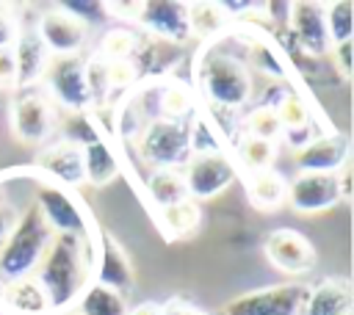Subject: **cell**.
I'll use <instances>...</instances> for the list:
<instances>
[{
	"mask_svg": "<svg viewBox=\"0 0 354 315\" xmlns=\"http://www.w3.org/2000/svg\"><path fill=\"white\" fill-rule=\"evenodd\" d=\"M66 14H72L75 19H80L86 28L88 25H102L111 19V11H108V3H83V0H69L61 6Z\"/></svg>",
	"mask_w": 354,
	"mask_h": 315,
	"instance_id": "obj_35",
	"label": "cell"
},
{
	"mask_svg": "<svg viewBox=\"0 0 354 315\" xmlns=\"http://www.w3.org/2000/svg\"><path fill=\"white\" fill-rule=\"evenodd\" d=\"M144 41L141 30H130V28H111L102 33L100 39V52L97 58L102 61H133V55L138 52Z\"/></svg>",
	"mask_w": 354,
	"mask_h": 315,
	"instance_id": "obj_26",
	"label": "cell"
},
{
	"mask_svg": "<svg viewBox=\"0 0 354 315\" xmlns=\"http://www.w3.org/2000/svg\"><path fill=\"white\" fill-rule=\"evenodd\" d=\"M160 315H205V312L185 298H169L166 304H160Z\"/></svg>",
	"mask_w": 354,
	"mask_h": 315,
	"instance_id": "obj_41",
	"label": "cell"
},
{
	"mask_svg": "<svg viewBox=\"0 0 354 315\" xmlns=\"http://www.w3.org/2000/svg\"><path fill=\"white\" fill-rule=\"evenodd\" d=\"M33 207L41 213L44 224L53 229V235H80L94 238V224L86 210V204L66 188L53 182H39Z\"/></svg>",
	"mask_w": 354,
	"mask_h": 315,
	"instance_id": "obj_5",
	"label": "cell"
},
{
	"mask_svg": "<svg viewBox=\"0 0 354 315\" xmlns=\"http://www.w3.org/2000/svg\"><path fill=\"white\" fill-rule=\"evenodd\" d=\"M337 191H340V202H348L351 199V163H343L337 171Z\"/></svg>",
	"mask_w": 354,
	"mask_h": 315,
	"instance_id": "obj_42",
	"label": "cell"
},
{
	"mask_svg": "<svg viewBox=\"0 0 354 315\" xmlns=\"http://www.w3.org/2000/svg\"><path fill=\"white\" fill-rule=\"evenodd\" d=\"M80 149H83V174L88 185L102 188L119 177V158L113 146H108V141H94Z\"/></svg>",
	"mask_w": 354,
	"mask_h": 315,
	"instance_id": "obj_23",
	"label": "cell"
},
{
	"mask_svg": "<svg viewBox=\"0 0 354 315\" xmlns=\"http://www.w3.org/2000/svg\"><path fill=\"white\" fill-rule=\"evenodd\" d=\"M41 174H47L53 180V185H61L66 191L77 188L86 182V174H83V149L77 144H69V141H58L47 149H41L36 155V163H33Z\"/></svg>",
	"mask_w": 354,
	"mask_h": 315,
	"instance_id": "obj_16",
	"label": "cell"
},
{
	"mask_svg": "<svg viewBox=\"0 0 354 315\" xmlns=\"http://www.w3.org/2000/svg\"><path fill=\"white\" fill-rule=\"evenodd\" d=\"M307 296V282L266 285L241 293L224 304V315H299Z\"/></svg>",
	"mask_w": 354,
	"mask_h": 315,
	"instance_id": "obj_6",
	"label": "cell"
},
{
	"mask_svg": "<svg viewBox=\"0 0 354 315\" xmlns=\"http://www.w3.org/2000/svg\"><path fill=\"white\" fill-rule=\"evenodd\" d=\"M351 47H354L351 39L348 41H340V44H332V64L337 66V72H340L343 80L351 77Z\"/></svg>",
	"mask_w": 354,
	"mask_h": 315,
	"instance_id": "obj_38",
	"label": "cell"
},
{
	"mask_svg": "<svg viewBox=\"0 0 354 315\" xmlns=\"http://www.w3.org/2000/svg\"><path fill=\"white\" fill-rule=\"evenodd\" d=\"M136 25L147 30L155 39L180 44L191 39V25H188V3L180 0H147L138 6Z\"/></svg>",
	"mask_w": 354,
	"mask_h": 315,
	"instance_id": "obj_11",
	"label": "cell"
},
{
	"mask_svg": "<svg viewBox=\"0 0 354 315\" xmlns=\"http://www.w3.org/2000/svg\"><path fill=\"white\" fill-rule=\"evenodd\" d=\"M196 86L207 105L238 111L252 99L254 80L246 66V61L230 50H224L218 41H205V47L196 52Z\"/></svg>",
	"mask_w": 354,
	"mask_h": 315,
	"instance_id": "obj_2",
	"label": "cell"
},
{
	"mask_svg": "<svg viewBox=\"0 0 354 315\" xmlns=\"http://www.w3.org/2000/svg\"><path fill=\"white\" fill-rule=\"evenodd\" d=\"M285 202L296 213H324L340 204V191H337V177L335 174H321V171H299L285 191Z\"/></svg>",
	"mask_w": 354,
	"mask_h": 315,
	"instance_id": "obj_12",
	"label": "cell"
},
{
	"mask_svg": "<svg viewBox=\"0 0 354 315\" xmlns=\"http://www.w3.org/2000/svg\"><path fill=\"white\" fill-rule=\"evenodd\" d=\"M86 61L80 55H64V58H53L44 80L47 88L53 94V99L66 108L69 113H80L91 108V94L86 86Z\"/></svg>",
	"mask_w": 354,
	"mask_h": 315,
	"instance_id": "obj_8",
	"label": "cell"
},
{
	"mask_svg": "<svg viewBox=\"0 0 354 315\" xmlns=\"http://www.w3.org/2000/svg\"><path fill=\"white\" fill-rule=\"evenodd\" d=\"M274 113H277V119H279V124H282V133L313 124V122H310V108H307V102H304L299 94H293L290 88H288L285 97L274 105Z\"/></svg>",
	"mask_w": 354,
	"mask_h": 315,
	"instance_id": "obj_32",
	"label": "cell"
},
{
	"mask_svg": "<svg viewBox=\"0 0 354 315\" xmlns=\"http://www.w3.org/2000/svg\"><path fill=\"white\" fill-rule=\"evenodd\" d=\"M36 33L44 41L47 52L53 58H64V55H77L88 39V28L75 19L72 14H66L61 6L50 8L39 17L36 22Z\"/></svg>",
	"mask_w": 354,
	"mask_h": 315,
	"instance_id": "obj_13",
	"label": "cell"
},
{
	"mask_svg": "<svg viewBox=\"0 0 354 315\" xmlns=\"http://www.w3.org/2000/svg\"><path fill=\"white\" fill-rule=\"evenodd\" d=\"M91 282L111 287L116 293H127L136 282L133 265L127 251L108 235V232H97L94 238V271H91Z\"/></svg>",
	"mask_w": 354,
	"mask_h": 315,
	"instance_id": "obj_14",
	"label": "cell"
},
{
	"mask_svg": "<svg viewBox=\"0 0 354 315\" xmlns=\"http://www.w3.org/2000/svg\"><path fill=\"white\" fill-rule=\"evenodd\" d=\"M0 307L6 315H53L47 296L33 276L0 285Z\"/></svg>",
	"mask_w": 354,
	"mask_h": 315,
	"instance_id": "obj_20",
	"label": "cell"
},
{
	"mask_svg": "<svg viewBox=\"0 0 354 315\" xmlns=\"http://www.w3.org/2000/svg\"><path fill=\"white\" fill-rule=\"evenodd\" d=\"M144 196L147 202L155 207V210H163V207H171V204H180L188 199V191H185V182H183V174L174 171V169H158V171H149V177L144 180Z\"/></svg>",
	"mask_w": 354,
	"mask_h": 315,
	"instance_id": "obj_22",
	"label": "cell"
},
{
	"mask_svg": "<svg viewBox=\"0 0 354 315\" xmlns=\"http://www.w3.org/2000/svg\"><path fill=\"white\" fill-rule=\"evenodd\" d=\"M0 315H6V309H3V307H0Z\"/></svg>",
	"mask_w": 354,
	"mask_h": 315,
	"instance_id": "obj_45",
	"label": "cell"
},
{
	"mask_svg": "<svg viewBox=\"0 0 354 315\" xmlns=\"http://www.w3.org/2000/svg\"><path fill=\"white\" fill-rule=\"evenodd\" d=\"M263 251H266V257L274 268H279L282 274H290V276H304L318 262L315 246L299 229H290V227L271 229L266 235Z\"/></svg>",
	"mask_w": 354,
	"mask_h": 315,
	"instance_id": "obj_9",
	"label": "cell"
},
{
	"mask_svg": "<svg viewBox=\"0 0 354 315\" xmlns=\"http://www.w3.org/2000/svg\"><path fill=\"white\" fill-rule=\"evenodd\" d=\"M354 287L348 276H324L307 285V296L299 315H351Z\"/></svg>",
	"mask_w": 354,
	"mask_h": 315,
	"instance_id": "obj_17",
	"label": "cell"
},
{
	"mask_svg": "<svg viewBox=\"0 0 354 315\" xmlns=\"http://www.w3.org/2000/svg\"><path fill=\"white\" fill-rule=\"evenodd\" d=\"M108 64V83L111 88H124L133 80H138V72L133 66V61H105Z\"/></svg>",
	"mask_w": 354,
	"mask_h": 315,
	"instance_id": "obj_36",
	"label": "cell"
},
{
	"mask_svg": "<svg viewBox=\"0 0 354 315\" xmlns=\"http://www.w3.org/2000/svg\"><path fill=\"white\" fill-rule=\"evenodd\" d=\"M199 221H202V210L191 199L158 210V227L166 238H188L191 232H196Z\"/></svg>",
	"mask_w": 354,
	"mask_h": 315,
	"instance_id": "obj_24",
	"label": "cell"
},
{
	"mask_svg": "<svg viewBox=\"0 0 354 315\" xmlns=\"http://www.w3.org/2000/svg\"><path fill=\"white\" fill-rule=\"evenodd\" d=\"M58 315H80L77 309H66V312H58Z\"/></svg>",
	"mask_w": 354,
	"mask_h": 315,
	"instance_id": "obj_44",
	"label": "cell"
},
{
	"mask_svg": "<svg viewBox=\"0 0 354 315\" xmlns=\"http://www.w3.org/2000/svg\"><path fill=\"white\" fill-rule=\"evenodd\" d=\"M136 155L152 171H158V169L180 171L191 160L188 124L185 122H171V119L147 122L144 130L136 135Z\"/></svg>",
	"mask_w": 354,
	"mask_h": 315,
	"instance_id": "obj_4",
	"label": "cell"
},
{
	"mask_svg": "<svg viewBox=\"0 0 354 315\" xmlns=\"http://www.w3.org/2000/svg\"><path fill=\"white\" fill-rule=\"evenodd\" d=\"M188 25L191 36L213 39L224 25V11L218 8V3H188Z\"/></svg>",
	"mask_w": 354,
	"mask_h": 315,
	"instance_id": "obj_31",
	"label": "cell"
},
{
	"mask_svg": "<svg viewBox=\"0 0 354 315\" xmlns=\"http://www.w3.org/2000/svg\"><path fill=\"white\" fill-rule=\"evenodd\" d=\"M241 133H243V135H252V138H260V141L277 144V138H282V124H279L274 108L257 105V108H252V111L243 116Z\"/></svg>",
	"mask_w": 354,
	"mask_h": 315,
	"instance_id": "obj_29",
	"label": "cell"
},
{
	"mask_svg": "<svg viewBox=\"0 0 354 315\" xmlns=\"http://www.w3.org/2000/svg\"><path fill=\"white\" fill-rule=\"evenodd\" d=\"M17 86V66H14V52L11 47L0 50V88H14Z\"/></svg>",
	"mask_w": 354,
	"mask_h": 315,
	"instance_id": "obj_40",
	"label": "cell"
},
{
	"mask_svg": "<svg viewBox=\"0 0 354 315\" xmlns=\"http://www.w3.org/2000/svg\"><path fill=\"white\" fill-rule=\"evenodd\" d=\"M324 25H326L329 44L348 41L354 33V6L348 0H335L324 6Z\"/></svg>",
	"mask_w": 354,
	"mask_h": 315,
	"instance_id": "obj_28",
	"label": "cell"
},
{
	"mask_svg": "<svg viewBox=\"0 0 354 315\" xmlns=\"http://www.w3.org/2000/svg\"><path fill=\"white\" fill-rule=\"evenodd\" d=\"M127 315H160V304H155V301H144V304L127 309Z\"/></svg>",
	"mask_w": 354,
	"mask_h": 315,
	"instance_id": "obj_43",
	"label": "cell"
},
{
	"mask_svg": "<svg viewBox=\"0 0 354 315\" xmlns=\"http://www.w3.org/2000/svg\"><path fill=\"white\" fill-rule=\"evenodd\" d=\"M50 243H53V229L44 224L41 213L33 204L25 207L19 213L17 227L0 246V285L33 276Z\"/></svg>",
	"mask_w": 354,
	"mask_h": 315,
	"instance_id": "obj_3",
	"label": "cell"
},
{
	"mask_svg": "<svg viewBox=\"0 0 354 315\" xmlns=\"http://www.w3.org/2000/svg\"><path fill=\"white\" fill-rule=\"evenodd\" d=\"M160 119L183 122L194 111V94L183 83H160Z\"/></svg>",
	"mask_w": 354,
	"mask_h": 315,
	"instance_id": "obj_30",
	"label": "cell"
},
{
	"mask_svg": "<svg viewBox=\"0 0 354 315\" xmlns=\"http://www.w3.org/2000/svg\"><path fill=\"white\" fill-rule=\"evenodd\" d=\"M288 25L293 39L299 41V47L310 55H324L332 44L326 36V25H324V6L318 3H290L288 11Z\"/></svg>",
	"mask_w": 354,
	"mask_h": 315,
	"instance_id": "obj_18",
	"label": "cell"
},
{
	"mask_svg": "<svg viewBox=\"0 0 354 315\" xmlns=\"http://www.w3.org/2000/svg\"><path fill=\"white\" fill-rule=\"evenodd\" d=\"M11 52H14V66H17V86H33L36 80H41L53 61L36 28L19 30V36L11 44Z\"/></svg>",
	"mask_w": 354,
	"mask_h": 315,
	"instance_id": "obj_19",
	"label": "cell"
},
{
	"mask_svg": "<svg viewBox=\"0 0 354 315\" xmlns=\"http://www.w3.org/2000/svg\"><path fill=\"white\" fill-rule=\"evenodd\" d=\"M293 163L299 171L335 174L343 163H348V138L335 130L324 135H313L304 146L293 152Z\"/></svg>",
	"mask_w": 354,
	"mask_h": 315,
	"instance_id": "obj_15",
	"label": "cell"
},
{
	"mask_svg": "<svg viewBox=\"0 0 354 315\" xmlns=\"http://www.w3.org/2000/svg\"><path fill=\"white\" fill-rule=\"evenodd\" d=\"M17 36H19V19L6 6H0V50L11 47Z\"/></svg>",
	"mask_w": 354,
	"mask_h": 315,
	"instance_id": "obj_37",
	"label": "cell"
},
{
	"mask_svg": "<svg viewBox=\"0 0 354 315\" xmlns=\"http://www.w3.org/2000/svg\"><path fill=\"white\" fill-rule=\"evenodd\" d=\"M183 182L191 202H205L221 193L235 182V160L227 152H210V155H191V160L183 166Z\"/></svg>",
	"mask_w": 354,
	"mask_h": 315,
	"instance_id": "obj_7",
	"label": "cell"
},
{
	"mask_svg": "<svg viewBox=\"0 0 354 315\" xmlns=\"http://www.w3.org/2000/svg\"><path fill=\"white\" fill-rule=\"evenodd\" d=\"M75 309H77L80 315H127L130 307H127V301H124L122 293L91 282V285L83 290V296L77 298Z\"/></svg>",
	"mask_w": 354,
	"mask_h": 315,
	"instance_id": "obj_25",
	"label": "cell"
},
{
	"mask_svg": "<svg viewBox=\"0 0 354 315\" xmlns=\"http://www.w3.org/2000/svg\"><path fill=\"white\" fill-rule=\"evenodd\" d=\"M86 86L91 94V105H108V94H111V83H108V64L102 58H88L86 61Z\"/></svg>",
	"mask_w": 354,
	"mask_h": 315,
	"instance_id": "obj_34",
	"label": "cell"
},
{
	"mask_svg": "<svg viewBox=\"0 0 354 315\" xmlns=\"http://www.w3.org/2000/svg\"><path fill=\"white\" fill-rule=\"evenodd\" d=\"M235 152H238V160L246 166V174L266 171L277 160V144L260 141V138H252V135H243V133L235 138Z\"/></svg>",
	"mask_w": 354,
	"mask_h": 315,
	"instance_id": "obj_27",
	"label": "cell"
},
{
	"mask_svg": "<svg viewBox=\"0 0 354 315\" xmlns=\"http://www.w3.org/2000/svg\"><path fill=\"white\" fill-rule=\"evenodd\" d=\"M17 221H19V210L0 196V246L6 243V238L11 235V229L17 227Z\"/></svg>",
	"mask_w": 354,
	"mask_h": 315,
	"instance_id": "obj_39",
	"label": "cell"
},
{
	"mask_svg": "<svg viewBox=\"0 0 354 315\" xmlns=\"http://www.w3.org/2000/svg\"><path fill=\"white\" fill-rule=\"evenodd\" d=\"M94 238L53 235V243L44 251V257L33 274V279L39 282V287L47 296L53 315L72 309V304H77L83 290L91 285Z\"/></svg>",
	"mask_w": 354,
	"mask_h": 315,
	"instance_id": "obj_1",
	"label": "cell"
},
{
	"mask_svg": "<svg viewBox=\"0 0 354 315\" xmlns=\"http://www.w3.org/2000/svg\"><path fill=\"white\" fill-rule=\"evenodd\" d=\"M285 191H288V182L279 171L274 169H266V171H252L246 174V196L249 202L268 213V210H277L285 204Z\"/></svg>",
	"mask_w": 354,
	"mask_h": 315,
	"instance_id": "obj_21",
	"label": "cell"
},
{
	"mask_svg": "<svg viewBox=\"0 0 354 315\" xmlns=\"http://www.w3.org/2000/svg\"><path fill=\"white\" fill-rule=\"evenodd\" d=\"M64 141L69 144H77V146H88L94 141H105V135L100 133V127L94 124L91 113L88 111H80V113H66L64 119Z\"/></svg>",
	"mask_w": 354,
	"mask_h": 315,
	"instance_id": "obj_33",
	"label": "cell"
},
{
	"mask_svg": "<svg viewBox=\"0 0 354 315\" xmlns=\"http://www.w3.org/2000/svg\"><path fill=\"white\" fill-rule=\"evenodd\" d=\"M8 119H11L14 135L25 144H41L44 138H50L55 127V111L50 97L36 91L14 97L8 105Z\"/></svg>",
	"mask_w": 354,
	"mask_h": 315,
	"instance_id": "obj_10",
	"label": "cell"
}]
</instances>
